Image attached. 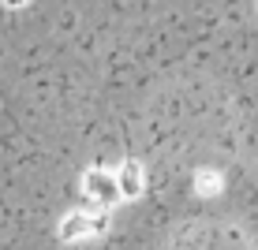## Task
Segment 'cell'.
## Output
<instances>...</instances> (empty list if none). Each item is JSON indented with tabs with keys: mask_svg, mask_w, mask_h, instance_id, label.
Instances as JSON below:
<instances>
[{
	"mask_svg": "<svg viewBox=\"0 0 258 250\" xmlns=\"http://www.w3.org/2000/svg\"><path fill=\"white\" fill-rule=\"evenodd\" d=\"M86 194L97 202V205H112L120 198V191H116V180H112L109 172H101V168H94V172H86Z\"/></svg>",
	"mask_w": 258,
	"mask_h": 250,
	"instance_id": "obj_1",
	"label": "cell"
},
{
	"mask_svg": "<svg viewBox=\"0 0 258 250\" xmlns=\"http://www.w3.org/2000/svg\"><path fill=\"white\" fill-rule=\"evenodd\" d=\"M116 191H120V198H139V194H142V172H139L135 160H123V164H120Z\"/></svg>",
	"mask_w": 258,
	"mask_h": 250,
	"instance_id": "obj_2",
	"label": "cell"
},
{
	"mask_svg": "<svg viewBox=\"0 0 258 250\" xmlns=\"http://www.w3.org/2000/svg\"><path fill=\"white\" fill-rule=\"evenodd\" d=\"M90 220H94V217H86V213H71L64 224H60V239H64V243H75V239H83L86 231H90Z\"/></svg>",
	"mask_w": 258,
	"mask_h": 250,
	"instance_id": "obj_3",
	"label": "cell"
}]
</instances>
